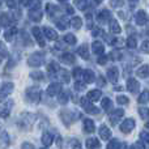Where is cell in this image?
Returning <instances> with one entry per match:
<instances>
[{"mask_svg": "<svg viewBox=\"0 0 149 149\" xmlns=\"http://www.w3.org/2000/svg\"><path fill=\"white\" fill-rule=\"evenodd\" d=\"M59 116H60V119H62L63 124H64V126H67V127H70L71 124H73L74 122L77 120V119L81 118V114H80L77 110L63 109V110H60Z\"/></svg>", "mask_w": 149, "mask_h": 149, "instance_id": "obj_1", "label": "cell"}, {"mask_svg": "<svg viewBox=\"0 0 149 149\" xmlns=\"http://www.w3.org/2000/svg\"><path fill=\"white\" fill-rule=\"evenodd\" d=\"M36 119H37V116L34 115V114H31V113H22L20 115V118L17 119L18 128L29 131V130L33 127V124L36 123Z\"/></svg>", "mask_w": 149, "mask_h": 149, "instance_id": "obj_2", "label": "cell"}, {"mask_svg": "<svg viewBox=\"0 0 149 149\" xmlns=\"http://www.w3.org/2000/svg\"><path fill=\"white\" fill-rule=\"evenodd\" d=\"M41 95H42V92H41V89H39V86H30L25 90L26 100H28L30 103H34V105L39 103Z\"/></svg>", "mask_w": 149, "mask_h": 149, "instance_id": "obj_3", "label": "cell"}, {"mask_svg": "<svg viewBox=\"0 0 149 149\" xmlns=\"http://www.w3.org/2000/svg\"><path fill=\"white\" fill-rule=\"evenodd\" d=\"M17 16H15V10L13 12H4L0 15V25L4 26V28H13L17 22Z\"/></svg>", "mask_w": 149, "mask_h": 149, "instance_id": "obj_4", "label": "cell"}, {"mask_svg": "<svg viewBox=\"0 0 149 149\" xmlns=\"http://www.w3.org/2000/svg\"><path fill=\"white\" fill-rule=\"evenodd\" d=\"M45 59H46V55H45V52L36 51V52H33V54H31L30 56L28 58V64L30 65V67L38 68V67H41V65H43Z\"/></svg>", "mask_w": 149, "mask_h": 149, "instance_id": "obj_5", "label": "cell"}, {"mask_svg": "<svg viewBox=\"0 0 149 149\" xmlns=\"http://www.w3.org/2000/svg\"><path fill=\"white\" fill-rule=\"evenodd\" d=\"M80 105L84 109L85 113H88L89 115H100V109L95 107L86 97H82L81 100H80Z\"/></svg>", "mask_w": 149, "mask_h": 149, "instance_id": "obj_6", "label": "cell"}, {"mask_svg": "<svg viewBox=\"0 0 149 149\" xmlns=\"http://www.w3.org/2000/svg\"><path fill=\"white\" fill-rule=\"evenodd\" d=\"M15 89V84L13 82H4L0 86V102H4V100L13 92Z\"/></svg>", "mask_w": 149, "mask_h": 149, "instance_id": "obj_7", "label": "cell"}, {"mask_svg": "<svg viewBox=\"0 0 149 149\" xmlns=\"http://www.w3.org/2000/svg\"><path fill=\"white\" fill-rule=\"evenodd\" d=\"M124 116V110L123 109H115L109 114V120H110L111 126H116L122 118Z\"/></svg>", "mask_w": 149, "mask_h": 149, "instance_id": "obj_8", "label": "cell"}, {"mask_svg": "<svg viewBox=\"0 0 149 149\" xmlns=\"http://www.w3.org/2000/svg\"><path fill=\"white\" fill-rule=\"evenodd\" d=\"M13 103H15V101H13V100H8L7 102H4L3 105H0V118L7 119L8 116L10 115V111H12Z\"/></svg>", "mask_w": 149, "mask_h": 149, "instance_id": "obj_9", "label": "cell"}, {"mask_svg": "<svg viewBox=\"0 0 149 149\" xmlns=\"http://www.w3.org/2000/svg\"><path fill=\"white\" fill-rule=\"evenodd\" d=\"M135 119L132 118H128V119H124L123 122H122V124L119 126V128H120V131L123 132V134H130V132L134 131L135 128Z\"/></svg>", "mask_w": 149, "mask_h": 149, "instance_id": "obj_10", "label": "cell"}, {"mask_svg": "<svg viewBox=\"0 0 149 149\" xmlns=\"http://www.w3.org/2000/svg\"><path fill=\"white\" fill-rule=\"evenodd\" d=\"M135 22H136L137 25H140V26L147 25V22H148L147 12H145V10H143V9L137 10V12L135 13Z\"/></svg>", "mask_w": 149, "mask_h": 149, "instance_id": "obj_11", "label": "cell"}, {"mask_svg": "<svg viewBox=\"0 0 149 149\" xmlns=\"http://www.w3.org/2000/svg\"><path fill=\"white\" fill-rule=\"evenodd\" d=\"M60 92H62V84H60V82H52L46 89L47 95H50V97H55V95H58Z\"/></svg>", "mask_w": 149, "mask_h": 149, "instance_id": "obj_12", "label": "cell"}, {"mask_svg": "<svg viewBox=\"0 0 149 149\" xmlns=\"http://www.w3.org/2000/svg\"><path fill=\"white\" fill-rule=\"evenodd\" d=\"M127 89H128L130 93H132V94H137V93L140 92V82L137 81L136 79L130 77V79L127 80Z\"/></svg>", "mask_w": 149, "mask_h": 149, "instance_id": "obj_13", "label": "cell"}, {"mask_svg": "<svg viewBox=\"0 0 149 149\" xmlns=\"http://www.w3.org/2000/svg\"><path fill=\"white\" fill-rule=\"evenodd\" d=\"M41 30H42V34H43L47 39H50V41H56L58 39V31L55 30V29L50 28V26H43Z\"/></svg>", "mask_w": 149, "mask_h": 149, "instance_id": "obj_14", "label": "cell"}, {"mask_svg": "<svg viewBox=\"0 0 149 149\" xmlns=\"http://www.w3.org/2000/svg\"><path fill=\"white\" fill-rule=\"evenodd\" d=\"M31 34H33V37L36 38V41L38 42L39 46H41V47H45V46H46V42H45L43 34H42V30H41V29L37 28V26L31 28Z\"/></svg>", "mask_w": 149, "mask_h": 149, "instance_id": "obj_15", "label": "cell"}, {"mask_svg": "<svg viewBox=\"0 0 149 149\" xmlns=\"http://www.w3.org/2000/svg\"><path fill=\"white\" fill-rule=\"evenodd\" d=\"M109 20H111V12L106 8L101 9L100 12L97 13V21L101 24H105V22H109Z\"/></svg>", "mask_w": 149, "mask_h": 149, "instance_id": "obj_16", "label": "cell"}, {"mask_svg": "<svg viewBox=\"0 0 149 149\" xmlns=\"http://www.w3.org/2000/svg\"><path fill=\"white\" fill-rule=\"evenodd\" d=\"M82 131L85 134H93L95 131V126H94V122L89 118H85L82 120Z\"/></svg>", "mask_w": 149, "mask_h": 149, "instance_id": "obj_17", "label": "cell"}, {"mask_svg": "<svg viewBox=\"0 0 149 149\" xmlns=\"http://www.w3.org/2000/svg\"><path fill=\"white\" fill-rule=\"evenodd\" d=\"M107 79L111 84H116L119 79V70L118 67H111L107 70Z\"/></svg>", "mask_w": 149, "mask_h": 149, "instance_id": "obj_18", "label": "cell"}, {"mask_svg": "<svg viewBox=\"0 0 149 149\" xmlns=\"http://www.w3.org/2000/svg\"><path fill=\"white\" fill-rule=\"evenodd\" d=\"M98 134H100L101 139L105 140V141H109V140L111 139V135H113V132H111V130L107 126H105V124H102V126L100 127V130H98Z\"/></svg>", "mask_w": 149, "mask_h": 149, "instance_id": "obj_19", "label": "cell"}, {"mask_svg": "<svg viewBox=\"0 0 149 149\" xmlns=\"http://www.w3.org/2000/svg\"><path fill=\"white\" fill-rule=\"evenodd\" d=\"M54 22L56 25V28L60 29V30H67V28L70 26V21H68L67 16H62L59 18H55Z\"/></svg>", "mask_w": 149, "mask_h": 149, "instance_id": "obj_20", "label": "cell"}, {"mask_svg": "<svg viewBox=\"0 0 149 149\" xmlns=\"http://www.w3.org/2000/svg\"><path fill=\"white\" fill-rule=\"evenodd\" d=\"M81 77L84 80V84H92L95 80V73L92 70H82Z\"/></svg>", "mask_w": 149, "mask_h": 149, "instance_id": "obj_21", "label": "cell"}, {"mask_svg": "<svg viewBox=\"0 0 149 149\" xmlns=\"http://www.w3.org/2000/svg\"><path fill=\"white\" fill-rule=\"evenodd\" d=\"M28 16H29V18H30L33 22H39V21L42 20L43 13H42L41 9H29Z\"/></svg>", "mask_w": 149, "mask_h": 149, "instance_id": "obj_22", "label": "cell"}, {"mask_svg": "<svg viewBox=\"0 0 149 149\" xmlns=\"http://www.w3.org/2000/svg\"><path fill=\"white\" fill-rule=\"evenodd\" d=\"M55 76H58V79H59L63 84H70V81H71L70 72H68V71H65V70H62V68H60V71L55 74ZM55 76L52 77V79H55Z\"/></svg>", "mask_w": 149, "mask_h": 149, "instance_id": "obj_23", "label": "cell"}, {"mask_svg": "<svg viewBox=\"0 0 149 149\" xmlns=\"http://www.w3.org/2000/svg\"><path fill=\"white\" fill-rule=\"evenodd\" d=\"M60 60H62V63H64L67 65H72L76 63V56H74L72 52H64L60 56Z\"/></svg>", "mask_w": 149, "mask_h": 149, "instance_id": "obj_24", "label": "cell"}, {"mask_svg": "<svg viewBox=\"0 0 149 149\" xmlns=\"http://www.w3.org/2000/svg\"><path fill=\"white\" fill-rule=\"evenodd\" d=\"M18 36H20V41L22 42L24 46L26 47H30L33 46V41L30 39V37H29V34L26 33L25 30H18Z\"/></svg>", "mask_w": 149, "mask_h": 149, "instance_id": "obj_25", "label": "cell"}, {"mask_svg": "<svg viewBox=\"0 0 149 149\" xmlns=\"http://www.w3.org/2000/svg\"><path fill=\"white\" fill-rule=\"evenodd\" d=\"M101 97H102V92H101L100 89H92V90H89L86 94V98L90 102H95V101L101 100Z\"/></svg>", "mask_w": 149, "mask_h": 149, "instance_id": "obj_26", "label": "cell"}, {"mask_svg": "<svg viewBox=\"0 0 149 149\" xmlns=\"http://www.w3.org/2000/svg\"><path fill=\"white\" fill-rule=\"evenodd\" d=\"M92 51L94 52L95 55L101 56V55H103V52H105V46H103L102 42H100V41H94V42L92 43Z\"/></svg>", "mask_w": 149, "mask_h": 149, "instance_id": "obj_27", "label": "cell"}, {"mask_svg": "<svg viewBox=\"0 0 149 149\" xmlns=\"http://www.w3.org/2000/svg\"><path fill=\"white\" fill-rule=\"evenodd\" d=\"M76 52H77V54H79L84 60H89L90 54H89V47H88V45H86V43L81 45V46H80L79 49H77V51H76Z\"/></svg>", "mask_w": 149, "mask_h": 149, "instance_id": "obj_28", "label": "cell"}, {"mask_svg": "<svg viewBox=\"0 0 149 149\" xmlns=\"http://www.w3.org/2000/svg\"><path fill=\"white\" fill-rule=\"evenodd\" d=\"M10 144V139H9V135H8L7 131H3L0 134V148L1 149H5L8 148Z\"/></svg>", "mask_w": 149, "mask_h": 149, "instance_id": "obj_29", "label": "cell"}, {"mask_svg": "<svg viewBox=\"0 0 149 149\" xmlns=\"http://www.w3.org/2000/svg\"><path fill=\"white\" fill-rule=\"evenodd\" d=\"M16 34H18V29L16 28V26H13V28H9L7 31H4V39L7 42H12L13 38L16 37Z\"/></svg>", "mask_w": 149, "mask_h": 149, "instance_id": "obj_30", "label": "cell"}, {"mask_svg": "<svg viewBox=\"0 0 149 149\" xmlns=\"http://www.w3.org/2000/svg\"><path fill=\"white\" fill-rule=\"evenodd\" d=\"M42 144H43V147L49 148L50 145L52 144V141H54V136H52V134H50L49 131L43 132V135H42V139H41Z\"/></svg>", "mask_w": 149, "mask_h": 149, "instance_id": "obj_31", "label": "cell"}, {"mask_svg": "<svg viewBox=\"0 0 149 149\" xmlns=\"http://www.w3.org/2000/svg\"><path fill=\"white\" fill-rule=\"evenodd\" d=\"M70 95H71V93L68 92V90H62V92L58 94V102L63 106L67 105L68 101H70Z\"/></svg>", "mask_w": 149, "mask_h": 149, "instance_id": "obj_32", "label": "cell"}, {"mask_svg": "<svg viewBox=\"0 0 149 149\" xmlns=\"http://www.w3.org/2000/svg\"><path fill=\"white\" fill-rule=\"evenodd\" d=\"M60 71V65H59V63H56V62H51V63H49V65H47V72L50 73V77H54L55 74H56L58 72Z\"/></svg>", "mask_w": 149, "mask_h": 149, "instance_id": "obj_33", "label": "cell"}, {"mask_svg": "<svg viewBox=\"0 0 149 149\" xmlns=\"http://www.w3.org/2000/svg\"><path fill=\"white\" fill-rule=\"evenodd\" d=\"M85 144H86L88 149H100L101 147V143L97 137H89V139H86Z\"/></svg>", "mask_w": 149, "mask_h": 149, "instance_id": "obj_34", "label": "cell"}, {"mask_svg": "<svg viewBox=\"0 0 149 149\" xmlns=\"http://www.w3.org/2000/svg\"><path fill=\"white\" fill-rule=\"evenodd\" d=\"M46 12L50 17H54L58 12H59V7L55 4H51V3H47L46 4Z\"/></svg>", "mask_w": 149, "mask_h": 149, "instance_id": "obj_35", "label": "cell"}, {"mask_svg": "<svg viewBox=\"0 0 149 149\" xmlns=\"http://www.w3.org/2000/svg\"><path fill=\"white\" fill-rule=\"evenodd\" d=\"M101 105H102L103 111H105V113H107V114H109V111L113 110V101H111L109 97H105V98H103L102 102H101Z\"/></svg>", "mask_w": 149, "mask_h": 149, "instance_id": "obj_36", "label": "cell"}, {"mask_svg": "<svg viewBox=\"0 0 149 149\" xmlns=\"http://www.w3.org/2000/svg\"><path fill=\"white\" fill-rule=\"evenodd\" d=\"M70 25L72 26L74 30H79L82 26V18L79 17V16H74V17H72V20L70 21Z\"/></svg>", "mask_w": 149, "mask_h": 149, "instance_id": "obj_37", "label": "cell"}, {"mask_svg": "<svg viewBox=\"0 0 149 149\" xmlns=\"http://www.w3.org/2000/svg\"><path fill=\"white\" fill-rule=\"evenodd\" d=\"M110 31L113 34H120L122 33V28L116 20H110Z\"/></svg>", "mask_w": 149, "mask_h": 149, "instance_id": "obj_38", "label": "cell"}, {"mask_svg": "<svg viewBox=\"0 0 149 149\" xmlns=\"http://www.w3.org/2000/svg\"><path fill=\"white\" fill-rule=\"evenodd\" d=\"M126 45H127V47H128V49H131V50L136 49V47H137V38H136V36H135V34L128 36Z\"/></svg>", "mask_w": 149, "mask_h": 149, "instance_id": "obj_39", "label": "cell"}, {"mask_svg": "<svg viewBox=\"0 0 149 149\" xmlns=\"http://www.w3.org/2000/svg\"><path fill=\"white\" fill-rule=\"evenodd\" d=\"M136 74L140 79H147L148 77V65L144 64V65H141V67H139V70L136 71Z\"/></svg>", "mask_w": 149, "mask_h": 149, "instance_id": "obj_40", "label": "cell"}, {"mask_svg": "<svg viewBox=\"0 0 149 149\" xmlns=\"http://www.w3.org/2000/svg\"><path fill=\"white\" fill-rule=\"evenodd\" d=\"M63 41H64L67 45H71V46H72V45H74L77 42V39H76V37H74L73 34L68 33V34H65V36L63 37Z\"/></svg>", "mask_w": 149, "mask_h": 149, "instance_id": "obj_41", "label": "cell"}, {"mask_svg": "<svg viewBox=\"0 0 149 149\" xmlns=\"http://www.w3.org/2000/svg\"><path fill=\"white\" fill-rule=\"evenodd\" d=\"M120 143H119L118 139H113L110 140V141L107 143V145H106V149H120Z\"/></svg>", "mask_w": 149, "mask_h": 149, "instance_id": "obj_42", "label": "cell"}, {"mask_svg": "<svg viewBox=\"0 0 149 149\" xmlns=\"http://www.w3.org/2000/svg\"><path fill=\"white\" fill-rule=\"evenodd\" d=\"M30 77L36 81H42L45 79V73L41 71H33V72H30Z\"/></svg>", "mask_w": 149, "mask_h": 149, "instance_id": "obj_43", "label": "cell"}, {"mask_svg": "<svg viewBox=\"0 0 149 149\" xmlns=\"http://www.w3.org/2000/svg\"><path fill=\"white\" fill-rule=\"evenodd\" d=\"M81 74H82V68L80 67H74L73 71H72V77L76 81H80V79H81Z\"/></svg>", "mask_w": 149, "mask_h": 149, "instance_id": "obj_44", "label": "cell"}, {"mask_svg": "<svg viewBox=\"0 0 149 149\" xmlns=\"http://www.w3.org/2000/svg\"><path fill=\"white\" fill-rule=\"evenodd\" d=\"M148 100H149V94H148V90L145 89L144 92L140 94V97H139V103H141V105H145V103H148Z\"/></svg>", "mask_w": 149, "mask_h": 149, "instance_id": "obj_45", "label": "cell"}, {"mask_svg": "<svg viewBox=\"0 0 149 149\" xmlns=\"http://www.w3.org/2000/svg\"><path fill=\"white\" fill-rule=\"evenodd\" d=\"M109 59H113V60H115V62H118L119 59H122V51L120 50H114V51H111Z\"/></svg>", "mask_w": 149, "mask_h": 149, "instance_id": "obj_46", "label": "cell"}, {"mask_svg": "<svg viewBox=\"0 0 149 149\" xmlns=\"http://www.w3.org/2000/svg\"><path fill=\"white\" fill-rule=\"evenodd\" d=\"M8 49L3 42H0V59H4V58H8Z\"/></svg>", "mask_w": 149, "mask_h": 149, "instance_id": "obj_47", "label": "cell"}, {"mask_svg": "<svg viewBox=\"0 0 149 149\" xmlns=\"http://www.w3.org/2000/svg\"><path fill=\"white\" fill-rule=\"evenodd\" d=\"M116 102H118L119 105H128L130 98L126 97V95H118V97H116Z\"/></svg>", "mask_w": 149, "mask_h": 149, "instance_id": "obj_48", "label": "cell"}, {"mask_svg": "<svg viewBox=\"0 0 149 149\" xmlns=\"http://www.w3.org/2000/svg\"><path fill=\"white\" fill-rule=\"evenodd\" d=\"M60 4H62V7L64 8V9H65V12H67L68 15H73V12H74V10H73V8L71 7V4H70V3L62 1V3H60Z\"/></svg>", "mask_w": 149, "mask_h": 149, "instance_id": "obj_49", "label": "cell"}, {"mask_svg": "<svg viewBox=\"0 0 149 149\" xmlns=\"http://www.w3.org/2000/svg\"><path fill=\"white\" fill-rule=\"evenodd\" d=\"M85 17H86V28L88 29H92L93 28V21H92V13H85Z\"/></svg>", "mask_w": 149, "mask_h": 149, "instance_id": "obj_50", "label": "cell"}, {"mask_svg": "<svg viewBox=\"0 0 149 149\" xmlns=\"http://www.w3.org/2000/svg\"><path fill=\"white\" fill-rule=\"evenodd\" d=\"M107 62H109V56H107V55H101V56H98V59H97V63L100 65H105Z\"/></svg>", "mask_w": 149, "mask_h": 149, "instance_id": "obj_51", "label": "cell"}, {"mask_svg": "<svg viewBox=\"0 0 149 149\" xmlns=\"http://www.w3.org/2000/svg\"><path fill=\"white\" fill-rule=\"evenodd\" d=\"M148 109L147 107H140L139 109V114H140V116H141L143 119H145V120H147L148 119Z\"/></svg>", "mask_w": 149, "mask_h": 149, "instance_id": "obj_52", "label": "cell"}, {"mask_svg": "<svg viewBox=\"0 0 149 149\" xmlns=\"http://www.w3.org/2000/svg\"><path fill=\"white\" fill-rule=\"evenodd\" d=\"M71 147H72V149H81L82 145H81V141L77 139H73L72 141H71Z\"/></svg>", "mask_w": 149, "mask_h": 149, "instance_id": "obj_53", "label": "cell"}, {"mask_svg": "<svg viewBox=\"0 0 149 149\" xmlns=\"http://www.w3.org/2000/svg\"><path fill=\"white\" fill-rule=\"evenodd\" d=\"M92 36L93 37H101V36H105V33H103V30L101 28H94L92 31Z\"/></svg>", "mask_w": 149, "mask_h": 149, "instance_id": "obj_54", "label": "cell"}, {"mask_svg": "<svg viewBox=\"0 0 149 149\" xmlns=\"http://www.w3.org/2000/svg\"><path fill=\"white\" fill-rule=\"evenodd\" d=\"M140 139L144 141V144H148L149 141V137H148V131L147 130H144V131H141V134H140ZM141 141V143H143Z\"/></svg>", "mask_w": 149, "mask_h": 149, "instance_id": "obj_55", "label": "cell"}, {"mask_svg": "<svg viewBox=\"0 0 149 149\" xmlns=\"http://www.w3.org/2000/svg\"><path fill=\"white\" fill-rule=\"evenodd\" d=\"M130 149H145V144L144 143H141V141H136V143H134V144L131 145V148Z\"/></svg>", "mask_w": 149, "mask_h": 149, "instance_id": "obj_56", "label": "cell"}, {"mask_svg": "<svg viewBox=\"0 0 149 149\" xmlns=\"http://www.w3.org/2000/svg\"><path fill=\"white\" fill-rule=\"evenodd\" d=\"M74 89H76L77 92H80V90H84L85 89V84L82 81H76V82H74Z\"/></svg>", "mask_w": 149, "mask_h": 149, "instance_id": "obj_57", "label": "cell"}, {"mask_svg": "<svg viewBox=\"0 0 149 149\" xmlns=\"http://www.w3.org/2000/svg\"><path fill=\"white\" fill-rule=\"evenodd\" d=\"M140 51L144 52V54H148V41H144L140 46Z\"/></svg>", "mask_w": 149, "mask_h": 149, "instance_id": "obj_58", "label": "cell"}, {"mask_svg": "<svg viewBox=\"0 0 149 149\" xmlns=\"http://www.w3.org/2000/svg\"><path fill=\"white\" fill-rule=\"evenodd\" d=\"M21 149H36V148H34V145L31 144V143L25 141V143H22V145H21Z\"/></svg>", "mask_w": 149, "mask_h": 149, "instance_id": "obj_59", "label": "cell"}, {"mask_svg": "<svg viewBox=\"0 0 149 149\" xmlns=\"http://www.w3.org/2000/svg\"><path fill=\"white\" fill-rule=\"evenodd\" d=\"M97 85H100L101 88H103L106 85V80L103 79L102 76H98V79H97Z\"/></svg>", "mask_w": 149, "mask_h": 149, "instance_id": "obj_60", "label": "cell"}, {"mask_svg": "<svg viewBox=\"0 0 149 149\" xmlns=\"http://www.w3.org/2000/svg\"><path fill=\"white\" fill-rule=\"evenodd\" d=\"M5 4H7L8 7H9L10 9H13V10L17 9V3H16V1H7Z\"/></svg>", "mask_w": 149, "mask_h": 149, "instance_id": "obj_61", "label": "cell"}, {"mask_svg": "<svg viewBox=\"0 0 149 149\" xmlns=\"http://www.w3.org/2000/svg\"><path fill=\"white\" fill-rule=\"evenodd\" d=\"M110 4H111V7H122L124 3L123 1H111Z\"/></svg>", "mask_w": 149, "mask_h": 149, "instance_id": "obj_62", "label": "cell"}, {"mask_svg": "<svg viewBox=\"0 0 149 149\" xmlns=\"http://www.w3.org/2000/svg\"><path fill=\"white\" fill-rule=\"evenodd\" d=\"M115 90H122V86H115Z\"/></svg>", "mask_w": 149, "mask_h": 149, "instance_id": "obj_63", "label": "cell"}]
</instances>
